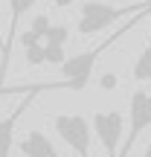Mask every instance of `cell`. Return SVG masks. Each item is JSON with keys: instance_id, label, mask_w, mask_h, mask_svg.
<instances>
[{"instance_id": "obj_1", "label": "cell", "mask_w": 151, "mask_h": 157, "mask_svg": "<svg viewBox=\"0 0 151 157\" xmlns=\"http://www.w3.org/2000/svg\"><path fill=\"white\" fill-rule=\"evenodd\" d=\"M145 17V12L142 15H134V17H128V21L122 23L119 29H113L111 35H108L105 41H99L96 47H90V50H84V52H78V56H70L67 61L61 64V78L58 82H50V90H84L90 84V76H93V67H96V61H99L102 56H105L108 50H111L113 44H119V41L125 38V35L131 32V29L137 26V23Z\"/></svg>"}, {"instance_id": "obj_2", "label": "cell", "mask_w": 151, "mask_h": 157, "mask_svg": "<svg viewBox=\"0 0 151 157\" xmlns=\"http://www.w3.org/2000/svg\"><path fill=\"white\" fill-rule=\"evenodd\" d=\"M142 12H151V0H142V3H131V6H113L105 3V0H87V3L78 9V23L76 29L81 35H96L102 29L113 26L116 21H128L134 15H142Z\"/></svg>"}, {"instance_id": "obj_3", "label": "cell", "mask_w": 151, "mask_h": 157, "mask_svg": "<svg viewBox=\"0 0 151 157\" xmlns=\"http://www.w3.org/2000/svg\"><path fill=\"white\" fill-rule=\"evenodd\" d=\"M151 128V90H134L128 99V131L119 146V157H128L142 134Z\"/></svg>"}, {"instance_id": "obj_4", "label": "cell", "mask_w": 151, "mask_h": 157, "mask_svg": "<svg viewBox=\"0 0 151 157\" xmlns=\"http://www.w3.org/2000/svg\"><path fill=\"white\" fill-rule=\"evenodd\" d=\"M52 128L76 151V157H90L93 131H90V119L84 113H55L52 117Z\"/></svg>"}, {"instance_id": "obj_5", "label": "cell", "mask_w": 151, "mask_h": 157, "mask_svg": "<svg viewBox=\"0 0 151 157\" xmlns=\"http://www.w3.org/2000/svg\"><path fill=\"white\" fill-rule=\"evenodd\" d=\"M21 87H23V93L17 96V105L0 119V157H12V148H15V128H17V122H21V117L26 113V108L32 105L35 96L44 93V90H50L47 82H41V84H21Z\"/></svg>"}, {"instance_id": "obj_6", "label": "cell", "mask_w": 151, "mask_h": 157, "mask_svg": "<svg viewBox=\"0 0 151 157\" xmlns=\"http://www.w3.org/2000/svg\"><path fill=\"white\" fill-rule=\"evenodd\" d=\"M90 131L99 137L108 157H119V143L125 137V117L119 111H96L90 119Z\"/></svg>"}, {"instance_id": "obj_7", "label": "cell", "mask_w": 151, "mask_h": 157, "mask_svg": "<svg viewBox=\"0 0 151 157\" xmlns=\"http://www.w3.org/2000/svg\"><path fill=\"white\" fill-rule=\"evenodd\" d=\"M38 0H9V35L3 41V50H0V87H3V78L9 73V64H12V47H15V32H17V23L21 17L26 15Z\"/></svg>"}, {"instance_id": "obj_8", "label": "cell", "mask_w": 151, "mask_h": 157, "mask_svg": "<svg viewBox=\"0 0 151 157\" xmlns=\"http://www.w3.org/2000/svg\"><path fill=\"white\" fill-rule=\"evenodd\" d=\"M17 148H21L23 157H61L44 131H26L21 137V143H17Z\"/></svg>"}, {"instance_id": "obj_9", "label": "cell", "mask_w": 151, "mask_h": 157, "mask_svg": "<svg viewBox=\"0 0 151 157\" xmlns=\"http://www.w3.org/2000/svg\"><path fill=\"white\" fill-rule=\"evenodd\" d=\"M134 78L151 84V41L142 47V52L137 56V61H134Z\"/></svg>"}, {"instance_id": "obj_10", "label": "cell", "mask_w": 151, "mask_h": 157, "mask_svg": "<svg viewBox=\"0 0 151 157\" xmlns=\"http://www.w3.org/2000/svg\"><path fill=\"white\" fill-rule=\"evenodd\" d=\"M70 41V29L64 26V23H52L50 32L44 35V44H55V47H67Z\"/></svg>"}, {"instance_id": "obj_11", "label": "cell", "mask_w": 151, "mask_h": 157, "mask_svg": "<svg viewBox=\"0 0 151 157\" xmlns=\"http://www.w3.org/2000/svg\"><path fill=\"white\" fill-rule=\"evenodd\" d=\"M67 61V50L55 44H44V64H52V67H61Z\"/></svg>"}, {"instance_id": "obj_12", "label": "cell", "mask_w": 151, "mask_h": 157, "mask_svg": "<svg viewBox=\"0 0 151 157\" xmlns=\"http://www.w3.org/2000/svg\"><path fill=\"white\" fill-rule=\"evenodd\" d=\"M50 26H52V23H50V15H35V17H32V23H29V32L38 35V38L44 41V35L50 32Z\"/></svg>"}, {"instance_id": "obj_13", "label": "cell", "mask_w": 151, "mask_h": 157, "mask_svg": "<svg viewBox=\"0 0 151 157\" xmlns=\"http://www.w3.org/2000/svg\"><path fill=\"white\" fill-rule=\"evenodd\" d=\"M23 56H26V64H29V67H41V64H44V41L35 44V47H26Z\"/></svg>"}, {"instance_id": "obj_14", "label": "cell", "mask_w": 151, "mask_h": 157, "mask_svg": "<svg viewBox=\"0 0 151 157\" xmlns=\"http://www.w3.org/2000/svg\"><path fill=\"white\" fill-rule=\"evenodd\" d=\"M35 44H41V38H38V35H32V32L26 29V32L21 35V47L26 50V47H35Z\"/></svg>"}, {"instance_id": "obj_15", "label": "cell", "mask_w": 151, "mask_h": 157, "mask_svg": "<svg viewBox=\"0 0 151 157\" xmlns=\"http://www.w3.org/2000/svg\"><path fill=\"white\" fill-rule=\"evenodd\" d=\"M116 82H119V78H116V73H105V76L99 78V84H102L105 90H113V87H116Z\"/></svg>"}, {"instance_id": "obj_16", "label": "cell", "mask_w": 151, "mask_h": 157, "mask_svg": "<svg viewBox=\"0 0 151 157\" xmlns=\"http://www.w3.org/2000/svg\"><path fill=\"white\" fill-rule=\"evenodd\" d=\"M76 0H52V6H55V9H67V6H73Z\"/></svg>"}, {"instance_id": "obj_17", "label": "cell", "mask_w": 151, "mask_h": 157, "mask_svg": "<svg viewBox=\"0 0 151 157\" xmlns=\"http://www.w3.org/2000/svg\"><path fill=\"white\" fill-rule=\"evenodd\" d=\"M142 157H151V143L145 146V151H142Z\"/></svg>"}, {"instance_id": "obj_18", "label": "cell", "mask_w": 151, "mask_h": 157, "mask_svg": "<svg viewBox=\"0 0 151 157\" xmlns=\"http://www.w3.org/2000/svg\"><path fill=\"white\" fill-rule=\"evenodd\" d=\"M0 50H3V35H0Z\"/></svg>"}]
</instances>
